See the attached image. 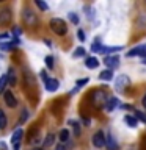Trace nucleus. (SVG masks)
Returning a JSON list of instances; mask_svg holds the SVG:
<instances>
[{"label": "nucleus", "instance_id": "27", "mask_svg": "<svg viewBox=\"0 0 146 150\" xmlns=\"http://www.w3.org/2000/svg\"><path fill=\"white\" fill-rule=\"evenodd\" d=\"M101 47H102V45L96 41V42H94V44L91 45V52H101Z\"/></svg>", "mask_w": 146, "mask_h": 150}, {"label": "nucleus", "instance_id": "13", "mask_svg": "<svg viewBox=\"0 0 146 150\" xmlns=\"http://www.w3.org/2000/svg\"><path fill=\"white\" fill-rule=\"evenodd\" d=\"M85 66H87L88 69H96L99 66V59L96 58V56H89V58L85 59Z\"/></svg>", "mask_w": 146, "mask_h": 150}, {"label": "nucleus", "instance_id": "2", "mask_svg": "<svg viewBox=\"0 0 146 150\" xmlns=\"http://www.w3.org/2000/svg\"><path fill=\"white\" fill-rule=\"evenodd\" d=\"M49 25H50V30L54 31L55 35H58V36H64L66 33H68V25H66V22L63 21V19H60V17L50 19Z\"/></svg>", "mask_w": 146, "mask_h": 150}, {"label": "nucleus", "instance_id": "35", "mask_svg": "<svg viewBox=\"0 0 146 150\" xmlns=\"http://www.w3.org/2000/svg\"><path fill=\"white\" fill-rule=\"evenodd\" d=\"M143 63H145V64H146V58H143Z\"/></svg>", "mask_w": 146, "mask_h": 150}, {"label": "nucleus", "instance_id": "16", "mask_svg": "<svg viewBox=\"0 0 146 150\" xmlns=\"http://www.w3.org/2000/svg\"><path fill=\"white\" fill-rule=\"evenodd\" d=\"M17 39H14V42H2L0 44V50H3V52H9V50H13L14 49V45L17 44Z\"/></svg>", "mask_w": 146, "mask_h": 150}, {"label": "nucleus", "instance_id": "36", "mask_svg": "<svg viewBox=\"0 0 146 150\" xmlns=\"http://www.w3.org/2000/svg\"><path fill=\"white\" fill-rule=\"evenodd\" d=\"M35 150H41V149H35Z\"/></svg>", "mask_w": 146, "mask_h": 150}, {"label": "nucleus", "instance_id": "34", "mask_svg": "<svg viewBox=\"0 0 146 150\" xmlns=\"http://www.w3.org/2000/svg\"><path fill=\"white\" fill-rule=\"evenodd\" d=\"M143 106L146 108V94H145V96H143Z\"/></svg>", "mask_w": 146, "mask_h": 150}, {"label": "nucleus", "instance_id": "1", "mask_svg": "<svg viewBox=\"0 0 146 150\" xmlns=\"http://www.w3.org/2000/svg\"><path fill=\"white\" fill-rule=\"evenodd\" d=\"M91 102L96 108H104L108 102V96L104 89H94L91 92Z\"/></svg>", "mask_w": 146, "mask_h": 150}, {"label": "nucleus", "instance_id": "12", "mask_svg": "<svg viewBox=\"0 0 146 150\" xmlns=\"http://www.w3.org/2000/svg\"><path fill=\"white\" fill-rule=\"evenodd\" d=\"M105 147H107V150H118V144H116V141H115V138H113L112 134H107Z\"/></svg>", "mask_w": 146, "mask_h": 150}, {"label": "nucleus", "instance_id": "26", "mask_svg": "<svg viewBox=\"0 0 146 150\" xmlns=\"http://www.w3.org/2000/svg\"><path fill=\"white\" fill-rule=\"evenodd\" d=\"M71 124H72V127H74V134L79 136V134H80V127H79V124H77V122H71Z\"/></svg>", "mask_w": 146, "mask_h": 150}, {"label": "nucleus", "instance_id": "28", "mask_svg": "<svg viewBox=\"0 0 146 150\" xmlns=\"http://www.w3.org/2000/svg\"><path fill=\"white\" fill-rule=\"evenodd\" d=\"M52 142H54V134H49L46 138V141H44V145H50Z\"/></svg>", "mask_w": 146, "mask_h": 150}, {"label": "nucleus", "instance_id": "18", "mask_svg": "<svg viewBox=\"0 0 146 150\" xmlns=\"http://www.w3.org/2000/svg\"><path fill=\"white\" fill-rule=\"evenodd\" d=\"M124 122H126V124L129 125V127H132V128H135L137 124H138L135 117H132V116H129V114H126V116H124Z\"/></svg>", "mask_w": 146, "mask_h": 150}, {"label": "nucleus", "instance_id": "8", "mask_svg": "<svg viewBox=\"0 0 146 150\" xmlns=\"http://www.w3.org/2000/svg\"><path fill=\"white\" fill-rule=\"evenodd\" d=\"M129 77L127 75H120V77H116V83H115V88L118 89V91H122L127 84H129Z\"/></svg>", "mask_w": 146, "mask_h": 150}, {"label": "nucleus", "instance_id": "30", "mask_svg": "<svg viewBox=\"0 0 146 150\" xmlns=\"http://www.w3.org/2000/svg\"><path fill=\"white\" fill-rule=\"evenodd\" d=\"M77 38H79L80 41H85V39H87V38H85V33H83V30H79V31H77Z\"/></svg>", "mask_w": 146, "mask_h": 150}, {"label": "nucleus", "instance_id": "21", "mask_svg": "<svg viewBox=\"0 0 146 150\" xmlns=\"http://www.w3.org/2000/svg\"><path fill=\"white\" fill-rule=\"evenodd\" d=\"M35 5L39 9H42V11H47V9H49V6H47V3L46 2H42V0H35Z\"/></svg>", "mask_w": 146, "mask_h": 150}, {"label": "nucleus", "instance_id": "24", "mask_svg": "<svg viewBox=\"0 0 146 150\" xmlns=\"http://www.w3.org/2000/svg\"><path fill=\"white\" fill-rule=\"evenodd\" d=\"M46 66L49 69H54V58L52 56H46Z\"/></svg>", "mask_w": 146, "mask_h": 150}, {"label": "nucleus", "instance_id": "5", "mask_svg": "<svg viewBox=\"0 0 146 150\" xmlns=\"http://www.w3.org/2000/svg\"><path fill=\"white\" fill-rule=\"evenodd\" d=\"M145 55H146V44L137 45V47H134L132 50H129L126 53L127 58H132V56H145Z\"/></svg>", "mask_w": 146, "mask_h": 150}, {"label": "nucleus", "instance_id": "29", "mask_svg": "<svg viewBox=\"0 0 146 150\" xmlns=\"http://www.w3.org/2000/svg\"><path fill=\"white\" fill-rule=\"evenodd\" d=\"M69 19H71V21H72V22L75 23V25H77V23H79V17L75 16L74 13H69Z\"/></svg>", "mask_w": 146, "mask_h": 150}, {"label": "nucleus", "instance_id": "11", "mask_svg": "<svg viewBox=\"0 0 146 150\" xmlns=\"http://www.w3.org/2000/svg\"><path fill=\"white\" fill-rule=\"evenodd\" d=\"M118 63H120V58L115 55V56H105L104 58V64H107L108 67H116Z\"/></svg>", "mask_w": 146, "mask_h": 150}, {"label": "nucleus", "instance_id": "33", "mask_svg": "<svg viewBox=\"0 0 146 150\" xmlns=\"http://www.w3.org/2000/svg\"><path fill=\"white\" fill-rule=\"evenodd\" d=\"M55 150H64V145H63V144H58V145L55 147Z\"/></svg>", "mask_w": 146, "mask_h": 150}, {"label": "nucleus", "instance_id": "10", "mask_svg": "<svg viewBox=\"0 0 146 150\" xmlns=\"http://www.w3.org/2000/svg\"><path fill=\"white\" fill-rule=\"evenodd\" d=\"M44 84H46V89H47V91H50V92L57 91L58 86H60L58 80H55V78H47L46 81H44Z\"/></svg>", "mask_w": 146, "mask_h": 150}, {"label": "nucleus", "instance_id": "32", "mask_svg": "<svg viewBox=\"0 0 146 150\" xmlns=\"http://www.w3.org/2000/svg\"><path fill=\"white\" fill-rule=\"evenodd\" d=\"M0 150H8V145L3 142V141H0Z\"/></svg>", "mask_w": 146, "mask_h": 150}, {"label": "nucleus", "instance_id": "4", "mask_svg": "<svg viewBox=\"0 0 146 150\" xmlns=\"http://www.w3.org/2000/svg\"><path fill=\"white\" fill-rule=\"evenodd\" d=\"M22 136H24V130H22V128L14 130V133H13V136H11V144H13V149H14V150H19V147H21Z\"/></svg>", "mask_w": 146, "mask_h": 150}, {"label": "nucleus", "instance_id": "22", "mask_svg": "<svg viewBox=\"0 0 146 150\" xmlns=\"http://www.w3.org/2000/svg\"><path fill=\"white\" fill-rule=\"evenodd\" d=\"M6 81H8V77L6 75H2V77H0V92H3L5 86H6Z\"/></svg>", "mask_w": 146, "mask_h": 150}, {"label": "nucleus", "instance_id": "19", "mask_svg": "<svg viewBox=\"0 0 146 150\" xmlns=\"http://www.w3.org/2000/svg\"><path fill=\"white\" fill-rule=\"evenodd\" d=\"M69 139V131L68 130H61L60 131V141H61V142H66V141H68Z\"/></svg>", "mask_w": 146, "mask_h": 150}, {"label": "nucleus", "instance_id": "6", "mask_svg": "<svg viewBox=\"0 0 146 150\" xmlns=\"http://www.w3.org/2000/svg\"><path fill=\"white\" fill-rule=\"evenodd\" d=\"M22 19H24V22H25L27 25H36V22H38V19H36V16H35V13L30 11V9H24Z\"/></svg>", "mask_w": 146, "mask_h": 150}, {"label": "nucleus", "instance_id": "15", "mask_svg": "<svg viewBox=\"0 0 146 150\" xmlns=\"http://www.w3.org/2000/svg\"><path fill=\"white\" fill-rule=\"evenodd\" d=\"M120 50H122V45H118V47L102 45V47H101V53H115V52H120Z\"/></svg>", "mask_w": 146, "mask_h": 150}, {"label": "nucleus", "instance_id": "7", "mask_svg": "<svg viewBox=\"0 0 146 150\" xmlns=\"http://www.w3.org/2000/svg\"><path fill=\"white\" fill-rule=\"evenodd\" d=\"M3 98H5V103H6L9 108H16L17 106V100H16V97H14V94L11 91H5Z\"/></svg>", "mask_w": 146, "mask_h": 150}, {"label": "nucleus", "instance_id": "23", "mask_svg": "<svg viewBox=\"0 0 146 150\" xmlns=\"http://www.w3.org/2000/svg\"><path fill=\"white\" fill-rule=\"evenodd\" d=\"M85 55V49L83 47H79V49H75V52H74V58H80V56H83Z\"/></svg>", "mask_w": 146, "mask_h": 150}, {"label": "nucleus", "instance_id": "3", "mask_svg": "<svg viewBox=\"0 0 146 150\" xmlns=\"http://www.w3.org/2000/svg\"><path fill=\"white\" fill-rule=\"evenodd\" d=\"M105 142H107V134L104 133L102 130H99V131H96L94 133V136H93V145L94 147H104L105 145Z\"/></svg>", "mask_w": 146, "mask_h": 150}, {"label": "nucleus", "instance_id": "17", "mask_svg": "<svg viewBox=\"0 0 146 150\" xmlns=\"http://www.w3.org/2000/svg\"><path fill=\"white\" fill-rule=\"evenodd\" d=\"M112 78H113L112 70H102V72L99 74V80H102V81H110Z\"/></svg>", "mask_w": 146, "mask_h": 150}, {"label": "nucleus", "instance_id": "20", "mask_svg": "<svg viewBox=\"0 0 146 150\" xmlns=\"http://www.w3.org/2000/svg\"><path fill=\"white\" fill-rule=\"evenodd\" d=\"M5 127H6V116H5V112L0 110V130H3Z\"/></svg>", "mask_w": 146, "mask_h": 150}, {"label": "nucleus", "instance_id": "31", "mask_svg": "<svg viewBox=\"0 0 146 150\" xmlns=\"http://www.w3.org/2000/svg\"><path fill=\"white\" fill-rule=\"evenodd\" d=\"M135 116L138 117V119H141V120H143L145 124H146V116H145V114H141V112H138V111H135Z\"/></svg>", "mask_w": 146, "mask_h": 150}, {"label": "nucleus", "instance_id": "25", "mask_svg": "<svg viewBox=\"0 0 146 150\" xmlns=\"http://www.w3.org/2000/svg\"><path fill=\"white\" fill-rule=\"evenodd\" d=\"M88 83V78H83V80H77V83H75V86H77V89L79 88H82V86H85V84Z\"/></svg>", "mask_w": 146, "mask_h": 150}, {"label": "nucleus", "instance_id": "14", "mask_svg": "<svg viewBox=\"0 0 146 150\" xmlns=\"http://www.w3.org/2000/svg\"><path fill=\"white\" fill-rule=\"evenodd\" d=\"M118 103H120V100H118L116 97H110V98H108V102H107V105H105V110L107 111H113V110H115V106H118Z\"/></svg>", "mask_w": 146, "mask_h": 150}, {"label": "nucleus", "instance_id": "9", "mask_svg": "<svg viewBox=\"0 0 146 150\" xmlns=\"http://www.w3.org/2000/svg\"><path fill=\"white\" fill-rule=\"evenodd\" d=\"M11 21V11L8 8L0 9V25H6Z\"/></svg>", "mask_w": 146, "mask_h": 150}]
</instances>
